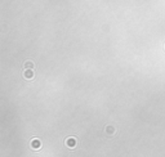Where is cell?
Masks as SVG:
<instances>
[{"instance_id":"obj_4","label":"cell","mask_w":165,"mask_h":157,"mask_svg":"<svg viewBox=\"0 0 165 157\" xmlns=\"http://www.w3.org/2000/svg\"><path fill=\"white\" fill-rule=\"evenodd\" d=\"M25 68L26 70H32L34 68V63L31 62V61H27V62L25 63Z\"/></svg>"},{"instance_id":"obj_5","label":"cell","mask_w":165,"mask_h":157,"mask_svg":"<svg viewBox=\"0 0 165 157\" xmlns=\"http://www.w3.org/2000/svg\"><path fill=\"white\" fill-rule=\"evenodd\" d=\"M106 133H108V134L115 133V128H112V126H107V128H106Z\"/></svg>"},{"instance_id":"obj_2","label":"cell","mask_w":165,"mask_h":157,"mask_svg":"<svg viewBox=\"0 0 165 157\" xmlns=\"http://www.w3.org/2000/svg\"><path fill=\"white\" fill-rule=\"evenodd\" d=\"M31 147H32L34 149H39L41 148V142L39 139H36V138H34L32 140H31Z\"/></svg>"},{"instance_id":"obj_1","label":"cell","mask_w":165,"mask_h":157,"mask_svg":"<svg viewBox=\"0 0 165 157\" xmlns=\"http://www.w3.org/2000/svg\"><path fill=\"white\" fill-rule=\"evenodd\" d=\"M65 143H66L67 148H70V149H74V148H75V147L77 146V140H76V138H74V137L67 138Z\"/></svg>"},{"instance_id":"obj_3","label":"cell","mask_w":165,"mask_h":157,"mask_svg":"<svg viewBox=\"0 0 165 157\" xmlns=\"http://www.w3.org/2000/svg\"><path fill=\"white\" fill-rule=\"evenodd\" d=\"M23 76H25V79H27V80H31L34 77V71L32 70H26L23 72Z\"/></svg>"}]
</instances>
